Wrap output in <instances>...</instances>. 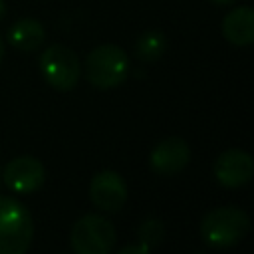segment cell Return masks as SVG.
<instances>
[{"label":"cell","instance_id":"obj_4","mask_svg":"<svg viewBox=\"0 0 254 254\" xmlns=\"http://www.w3.org/2000/svg\"><path fill=\"white\" fill-rule=\"evenodd\" d=\"M40 71L54 89L69 91L79 81V58L71 48L52 44L40 56Z\"/></svg>","mask_w":254,"mask_h":254},{"label":"cell","instance_id":"obj_3","mask_svg":"<svg viewBox=\"0 0 254 254\" xmlns=\"http://www.w3.org/2000/svg\"><path fill=\"white\" fill-rule=\"evenodd\" d=\"M129 58L123 48L103 44L91 50L85 58V77L97 89H109L127 79Z\"/></svg>","mask_w":254,"mask_h":254},{"label":"cell","instance_id":"obj_11","mask_svg":"<svg viewBox=\"0 0 254 254\" xmlns=\"http://www.w3.org/2000/svg\"><path fill=\"white\" fill-rule=\"evenodd\" d=\"M44 38H46L44 26L34 18L18 20L8 32V42L22 52H34L44 44Z\"/></svg>","mask_w":254,"mask_h":254},{"label":"cell","instance_id":"obj_9","mask_svg":"<svg viewBox=\"0 0 254 254\" xmlns=\"http://www.w3.org/2000/svg\"><path fill=\"white\" fill-rule=\"evenodd\" d=\"M190 161V149L181 137H167L151 151L149 163L157 175L173 177L181 173Z\"/></svg>","mask_w":254,"mask_h":254},{"label":"cell","instance_id":"obj_8","mask_svg":"<svg viewBox=\"0 0 254 254\" xmlns=\"http://www.w3.org/2000/svg\"><path fill=\"white\" fill-rule=\"evenodd\" d=\"M89 198L97 208L105 212H117L127 200V185L119 173L109 169L99 171L89 183Z\"/></svg>","mask_w":254,"mask_h":254},{"label":"cell","instance_id":"obj_12","mask_svg":"<svg viewBox=\"0 0 254 254\" xmlns=\"http://www.w3.org/2000/svg\"><path fill=\"white\" fill-rule=\"evenodd\" d=\"M167 50V38L161 30L145 32L135 44V56L141 62H157Z\"/></svg>","mask_w":254,"mask_h":254},{"label":"cell","instance_id":"obj_6","mask_svg":"<svg viewBox=\"0 0 254 254\" xmlns=\"http://www.w3.org/2000/svg\"><path fill=\"white\" fill-rule=\"evenodd\" d=\"M46 181V169L42 161L32 155H22L12 159L4 167V183L10 190L18 194H30L42 189Z\"/></svg>","mask_w":254,"mask_h":254},{"label":"cell","instance_id":"obj_13","mask_svg":"<svg viewBox=\"0 0 254 254\" xmlns=\"http://www.w3.org/2000/svg\"><path fill=\"white\" fill-rule=\"evenodd\" d=\"M163 236H165V226H163V222L157 220V218H149V220H145V222L139 226L141 244H145V246H149V248L157 246V244L163 240Z\"/></svg>","mask_w":254,"mask_h":254},{"label":"cell","instance_id":"obj_16","mask_svg":"<svg viewBox=\"0 0 254 254\" xmlns=\"http://www.w3.org/2000/svg\"><path fill=\"white\" fill-rule=\"evenodd\" d=\"M6 16V2L4 0H0V20Z\"/></svg>","mask_w":254,"mask_h":254},{"label":"cell","instance_id":"obj_17","mask_svg":"<svg viewBox=\"0 0 254 254\" xmlns=\"http://www.w3.org/2000/svg\"><path fill=\"white\" fill-rule=\"evenodd\" d=\"M2 58H4V44H2V38H0V62H2Z\"/></svg>","mask_w":254,"mask_h":254},{"label":"cell","instance_id":"obj_5","mask_svg":"<svg viewBox=\"0 0 254 254\" xmlns=\"http://www.w3.org/2000/svg\"><path fill=\"white\" fill-rule=\"evenodd\" d=\"M69 242L75 254H107L115 244V228L99 214H85L75 220Z\"/></svg>","mask_w":254,"mask_h":254},{"label":"cell","instance_id":"obj_14","mask_svg":"<svg viewBox=\"0 0 254 254\" xmlns=\"http://www.w3.org/2000/svg\"><path fill=\"white\" fill-rule=\"evenodd\" d=\"M151 248L149 246H145V244H141V246H127V248H121L119 250V254H131V252H149Z\"/></svg>","mask_w":254,"mask_h":254},{"label":"cell","instance_id":"obj_10","mask_svg":"<svg viewBox=\"0 0 254 254\" xmlns=\"http://www.w3.org/2000/svg\"><path fill=\"white\" fill-rule=\"evenodd\" d=\"M222 36L238 48H246L254 42V10L250 6H238L228 12L220 24Z\"/></svg>","mask_w":254,"mask_h":254},{"label":"cell","instance_id":"obj_1","mask_svg":"<svg viewBox=\"0 0 254 254\" xmlns=\"http://www.w3.org/2000/svg\"><path fill=\"white\" fill-rule=\"evenodd\" d=\"M34 238L30 210L14 196H0V254H24Z\"/></svg>","mask_w":254,"mask_h":254},{"label":"cell","instance_id":"obj_15","mask_svg":"<svg viewBox=\"0 0 254 254\" xmlns=\"http://www.w3.org/2000/svg\"><path fill=\"white\" fill-rule=\"evenodd\" d=\"M212 4H216V6H230V4H234V0H210Z\"/></svg>","mask_w":254,"mask_h":254},{"label":"cell","instance_id":"obj_2","mask_svg":"<svg viewBox=\"0 0 254 254\" xmlns=\"http://www.w3.org/2000/svg\"><path fill=\"white\" fill-rule=\"evenodd\" d=\"M250 230L248 214L238 206H218L206 212L200 222V238L212 248L238 244Z\"/></svg>","mask_w":254,"mask_h":254},{"label":"cell","instance_id":"obj_7","mask_svg":"<svg viewBox=\"0 0 254 254\" xmlns=\"http://www.w3.org/2000/svg\"><path fill=\"white\" fill-rule=\"evenodd\" d=\"M212 173L218 185L226 189H238L252 179L254 161L242 149H228L216 157Z\"/></svg>","mask_w":254,"mask_h":254}]
</instances>
